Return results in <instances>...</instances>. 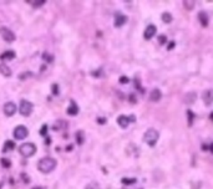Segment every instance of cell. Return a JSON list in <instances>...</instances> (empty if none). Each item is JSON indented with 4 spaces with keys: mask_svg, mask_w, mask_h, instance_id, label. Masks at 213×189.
<instances>
[{
    "mask_svg": "<svg viewBox=\"0 0 213 189\" xmlns=\"http://www.w3.org/2000/svg\"><path fill=\"white\" fill-rule=\"evenodd\" d=\"M56 164L58 162L56 159L51 158V157H45V158H41L38 163V169L44 173V174H48V173H51L55 168H56Z\"/></svg>",
    "mask_w": 213,
    "mask_h": 189,
    "instance_id": "obj_1",
    "label": "cell"
},
{
    "mask_svg": "<svg viewBox=\"0 0 213 189\" xmlns=\"http://www.w3.org/2000/svg\"><path fill=\"white\" fill-rule=\"evenodd\" d=\"M209 151H211V152H212V153H213V143H212V144L209 146Z\"/></svg>",
    "mask_w": 213,
    "mask_h": 189,
    "instance_id": "obj_35",
    "label": "cell"
},
{
    "mask_svg": "<svg viewBox=\"0 0 213 189\" xmlns=\"http://www.w3.org/2000/svg\"><path fill=\"white\" fill-rule=\"evenodd\" d=\"M0 35H1V38L6 41V43H13L15 40V34L9 28H5V26L0 28Z\"/></svg>",
    "mask_w": 213,
    "mask_h": 189,
    "instance_id": "obj_6",
    "label": "cell"
},
{
    "mask_svg": "<svg viewBox=\"0 0 213 189\" xmlns=\"http://www.w3.org/2000/svg\"><path fill=\"white\" fill-rule=\"evenodd\" d=\"M135 121H136V117H135L133 114H131V116H128V117L125 116V114H121V116H118V118H117V123L121 128H126L130 124V122H135Z\"/></svg>",
    "mask_w": 213,
    "mask_h": 189,
    "instance_id": "obj_7",
    "label": "cell"
},
{
    "mask_svg": "<svg viewBox=\"0 0 213 189\" xmlns=\"http://www.w3.org/2000/svg\"><path fill=\"white\" fill-rule=\"evenodd\" d=\"M97 121H98L100 123H105V122H106V119H105V118H98Z\"/></svg>",
    "mask_w": 213,
    "mask_h": 189,
    "instance_id": "obj_34",
    "label": "cell"
},
{
    "mask_svg": "<svg viewBox=\"0 0 213 189\" xmlns=\"http://www.w3.org/2000/svg\"><path fill=\"white\" fill-rule=\"evenodd\" d=\"M67 114H70V116H76L77 113H79V106L74 102V101H71L70 103V106L67 107Z\"/></svg>",
    "mask_w": 213,
    "mask_h": 189,
    "instance_id": "obj_12",
    "label": "cell"
},
{
    "mask_svg": "<svg viewBox=\"0 0 213 189\" xmlns=\"http://www.w3.org/2000/svg\"><path fill=\"white\" fill-rule=\"evenodd\" d=\"M202 99H203V102L207 104V106H209V104L213 103V88L211 90H206L202 95Z\"/></svg>",
    "mask_w": 213,
    "mask_h": 189,
    "instance_id": "obj_10",
    "label": "cell"
},
{
    "mask_svg": "<svg viewBox=\"0 0 213 189\" xmlns=\"http://www.w3.org/2000/svg\"><path fill=\"white\" fill-rule=\"evenodd\" d=\"M122 183L123 184H126V185H131V184H133V183H136V179H135V178H123Z\"/></svg>",
    "mask_w": 213,
    "mask_h": 189,
    "instance_id": "obj_22",
    "label": "cell"
},
{
    "mask_svg": "<svg viewBox=\"0 0 213 189\" xmlns=\"http://www.w3.org/2000/svg\"><path fill=\"white\" fill-rule=\"evenodd\" d=\"M33 109H34V106H33V103L26 101V99H21V102H20V106H19V112L23 114L24 117H28L31 114V112H33Z\"/></svg>",
    "mask_w": 213,
    "mask_h": 189,
    "instance_id": "obj_4",
    "label": "cell"
},
{
    "mask_svg": "<svg viewBox=\"0 0 213 189\" xmlns=\"http://www.w3.org/2000/svg\"><path fill=\"white\" fill-rule=\"evenodd\" d=\"M162 20H163V23L170 24L171 21H172V15H171L170 13H163L162 14Z\"/></svg>",
    "mask_w": 213,
    "mask_h": 189,
    "instance_id": "obj_19",
    "label": "cell"
},
{
    "mask_svg": "<svg viewBox=\"0 0 213 189\" xmlns=\"http://www.w3.org/2000/svg\"><path fill=\"white\" fill-rule=\"evenodd\" d=\"M53 93L55 96H58L59 95V85L58 83H53Z\"/></svg>",
    "mask_w": 213,
    "mask_h": 189,
    "instance_id": "obj_28",
    "label": "cell"
},
{
    "mask_svg": "<svg viewBox=\"0 0 213 189\" xmlns=\"http://www.w3.org/2000/svg\"><path fill=\"white\" fill-rule=\"evenodd\" d=\"M13 59H15V52L14 51H5V52H3L1 55H0V60H3V61H5V60H13Z\"/></svg>",
    "mask_w": 213,
    "mask_h": 189,
    "instance_id": "obj_14",
    "label": "cell"
},
{
    "mask_svg": "<svg viewBox=\"0 0 213 189\" xmlns=\"http://www.w3.org/2000/svg\"><path fill=\"white\" fill-rule=\"evenodd\" d=\"M19 152L23 157H31L36 153V146L34 143H24L19 147Z\"/></svg>",
    "mask_w": 213,
    "mask_h": 189,
    "instance_id": "obj_3",
    "label": "cell"
},
{
    "mask_svg": "<svg viewBox=\"0 0 213 189\" xmlns=\"http://www.w3.org/2000/svg\"><path fill=\"white\" fill-rule=\"evenodd\" d=\"M85 189H101V188H100V185H98L96 182H91V183H89V184L85 187Z\"/></svg>",
    "mask_w": 213,
    "mask_h": 189,
    "instance_id": "obj_23",
    "label": "cell"
},
{
    "mask_svg": "<svg viewBox=\"0 0 213 189\" xmlns=\"http://www.w3.org/2000/svg\"><path fill=\"white\" fill-rule=\"evenodd\" d=\"M44 59H45L46 61H53V60H54V57H53V56H50V54H45V55H44Z\"/></svg>",
    "mask_w": 213,
    "mask_h": 189,
    "instance_id": "obj_29",
    "label": "cell"
},
{
    "mask_svg": "<svg viewBox=\"0 0 213 189\" xmlns=\"http://www.w3.org/2000/svg\"><path fill=\"white\" fill-rule=\"evenodd\" d=\"M158 43L161 45H165L166 43H167V36H166V35H160L158 36Z\"/></svg>",
    "mask_w": 213,
    "mask_h": 189,
    "instance_id": "obj_26",
    "label": "cell"
},
{
    "mask_svg": "<svg viewBox=\"0 0 213 189\" xmlns=\"http://www.w3.org/2000/svg\"><path fill=\"white\" fill-rule=\"evenodd\" d=\"M28 134H29V129L25 127V126H18V127H15V129H14L15 139H19V141L25 139L28 137Z\"/></svg>",
    "mask_w": 213,
    "mask_h": 189,
    "instance_id": "obj_5",
    "label": "cell"
},
{
    "mask_svg": "<svg viewBox=\"0 0 213 189\" xmlns=\"http://www.w3.org/2000/svg\"><path fill=\"white\" fill-rule=\"evenodd\" d=\"M202 149H203V151H207V149H209V147L206 146V144H202Z\"/></svg>",
    "mask_w": 213,
    "mask_h": 189,
    "instance_id": "obj_33",
    "label": "cell"
},
{
    "mask_svg": "<svg viewBox=\"0 0 213 189\" xmlns=\"http://www.w3.org/2000/svg\"><path fill=\"white\" fill-rule=\"evenodd\" d=\"M120 82L121 83H127L128 82V78L126 76H122V77H120Z\"/></svg>",
    "mask_w": 213,
    "mask_h": 189,
    "instance_id": "obj_30",
    "label": "cell"
},
{
    "mask_svg": "<svg viewBox=\"0 0 213 189\" xmlns=\"http://www.w3.org/2000/svg\"><path fill=\"white\" fill-rule=\"evenodd\" d=\"M161 97H162V93H161V91L158 88H155V90L151 91V95H150V99H151V101L157 102L161 99Z\"/></svg>",
    "mask_w": 213,
    "mask_h": 189,
    "instance_id": "obj_13",
    "label": "cell"
},
{
    "mask_svg": "<svg viewBox=\"0 0 213 189\" xmlns=\"http://www.w3.org/2000/svg\"><path fill=\"white\" fill-rule=\"evenodd\" d=\"M187 114H188V126H192V123H193V119H194V113L188 109V111H187Z\"/></svg>",
    "mask_w": 213,
    "mask_h": 189,
    "instance_id": "obj_24",
    "label": "cell"
},
{
    "mask_svg": "<svg viewBox=\"0 0 213 189\" xmlns=\"http://www.w3.org/2000/svg\"><path fill=\"white\" fill-rule=\"evenodd\" d=\"M0 73H1L3 76H5V77H10V76H11V70L9 69V66L1 64V65H0Z\"/></svg>",
    "mask_w": 213,
    "mask_h": 189,
    "instance_id": "obj_16",
    "label": "cell"
},
{
    "mask_svg": "<svg viewBox=\"0 0 213 189\" xmlns=\"http://www.w3.org/2000/svg\"><path fill=\"white\" fill-rule=\"evenodd\" d=\"M198 19H199V21H201L202 26H208V16L206 15V13L201 11V13L198 14Z\"/></svg>",
    "mask_w": 213,
    "mask_h": 189,
    "instance_id": "obj_17",
    "label": "cell"
},
{
    "mask_svg": "<svg viewBox=\"0 0 213 189\" xmlns=\"http://www.w3.org/2000/svg\"><path fill=\"white\" fill-rule=\"evenodd\" d=\"M26 3H28V4H33V6L38 8V6H43V5L45 4V0H39V1H34V0H28Z\"/></svg>",
    "mask_w": 213,
    "mask_h": 189,
    "instance_id": "obj_20",
    "label": "cell"
},
{
    "mask_svg": "<svg viewBox=\"0 0 213 189\" xmlns=\"http://www.w3.org/2000/svg\"><path fill=\"white\" fill-rule=\"evenodd\" d=\"M126 21H127V16H126V15H122L120 13H117L115 15V26H116V28H120V26H122Z\"/></svg>",
    "mask_w": 213,
    "mask_h": 189,
    "instance_id": "obj_11",
    "label": "cell"
},
{
    "mask_svg": "<svg viewBox=\"0 0 213 189\" xmlns=\"http://www.w3.org/2000/svg\"><path fill=\"white\" fill-rule=\"evenodd\" d=\"M0 162H1V164H3L4 168H9L10 166H11V162H10L9 159H6V158H1Z\"/></svg>",
    "mask_w": 213,
    "mask_h": 189,
    "instance_id": "obj_25",
    "label": "cell"
},
{
    "mask_svg": "<svg viewBox=\"0 0 213 189\" xmlns=\"http://www.w3.org/2000/svg\"><path fill=\"white\" fill-rule=\"evenodd\" d=\"M196 98H197L196 93H194V92H189V93H187L186 96H185L183 101H185L187 104H191V103H193V102L196 101Z\"/></svg>",
    "mask_w": 213,
    "mask_h": 189,
    "instance_id": "obj_15",
    "label": "cell"
},
{
    "mask_svg": "<svg viewBox=\"0 0 213 189\" xmlns=\"http://www.w3.org/2000/svg\"><path fill=\"white\" fill-rule=\"evenodd\" d=\"M175 45H176V44L173 43V41H171V43L168 44V47H167V50H172L173 47H175Z\"/></svg>",
    "mask_w": 213,
    "mask_h": 189,
    "instance_id": "obj_31",
    "label": "cell"
},
{
    "mask_svg": "<svg viewBox=\"0 0 213 189\" xmlns=\"http://www.w3.org/2000/svg\"><path fill=\"white\" fill-rule=\"evenodd\" d=\"M76 142L79 144H82L84 143V133L81 132V131H79V132L76 133Z\"/></svg>",
    "mask_w": 213,
    "mask_h": 189,
    "instance_id": "obj_21",
    "label": "cell"
},
{
    "mask_svg": "<svg viewBox=\"0 0 213 189\" xmlns=\"http://www.w3.org/2000/svg\"><path fill=\"white\" fill-rule=\"evenodd\" d=\"M209 117H211V119L213 121V112H211V116H209Z\"/></svg>",
    "mask_w": 213,
    "mask_h": 189,
    "instance_id": "obj_36",
    "label": "cell"
},
{
    "mask_svg": "<svg viewBox=\"0 0 213 189\" xmlns=\"http://www.w3.org/2000/svg\"><path fill=\"white\" fill-rule=\"evenodd\" d=\"M15 148V143L13 141H6L4 143V148H3V152H8V151H13Z\"/></svg>",
    "mask_w": 213,
    "mask_h": 189,
    "instance_id": "obj_18",
    "label": "cell"
},
{
    "mask_svg": "<svg viewBox=\"0 0 213 189\" xmlns=\"http://www.w3.org/2000/svg\"><path fill=\"white\" fill-rule=\"evenodd\" d=\"M156 33H157V28L151 24V25H148L147 28L145 29L143 36H145V39H146V40H150V39L153 38V35H156Z\"/></svg>",
    "mask_w": 213,
    "mask_h": 189,
    "instance_id": "obj_9",
    "label": "cell"
},
{
    "mask_svg": "<svg viewBox=\"0 0 213 189\" xmlns=\"http://www.w3.org/2000/svg\"><path fill=\"white\" fill-rule=\"evenodd\" d=\"M15 112H16V104L14 102H6L4 104V113L6 114L8 117L14 116Z\"/></svg>",
    "mask_w": 213,
    "mask_h": 189,
    "instance_id": "obj_8",
    "label": "cell"
},
{
    "mask_svg": "<svg viewBox=\"0 0 213 189\" xmlns=\"http://www.w3.org/2000/svg\"><path fill=\"white\" fill-rule=\"evenodd\" d=\"M158 138H160V134H158V132H157V131H156L155 128H150V129H147L146 132H145V134H143V142H145L146 144H148L150 147L156 146V143H157Z\"/></svg>",
    "mask_w": 213,
    "mask_h": 189,
    "instance_id": "obj_2",
    "label": "cell"
},
{
    "mask_svg": "<svg viewBox=\"0 0 213 189\" xmlns=\"http://www.w3.org/2000/svg\"><path fill=\"white\" fill-rule=\"evenodd\" d=\"M130 101H131V102H136V97L131 95V97H130Z\"/></svg>",
    "mask_w": 213,
    "mask_h": 189,
    "instance_id": "obj_32",
    "label": "cell"
},
{
    "mask_svg": "<svg viewBox=\"0 0 213 189\" xmlns=\"http://www.w3.org/2000/svg\"><path fill=\"white\" fill-rule=\"evenodd\" d=\"M40 134L43 136V137H45V136L48 134V124H44L43 127H41V129H40Z\"/></svg>",
    "mask_w": 213,
    "mask_h": 189,
    "instance_id": "obj_27",
    "label": "cell"
}]
</instances>
